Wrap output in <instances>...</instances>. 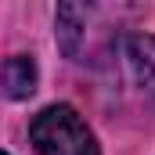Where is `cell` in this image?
<instances>
[{
  "label": "cell",
  "mask_w": 155,
  "mask_h": 155,
  "mask_svg": "<svg viewBox=\"0 0 155 155\" xmlns=\"http://www.w3.org/2000/svg\"><path fill=\"white\" fill-rule=\"evenodd\" d=\"M29 137H33L36 155H101L90 126L69 105L43 108L29 126Z\"/></svg>",
  "instance_id": "1"
},
{
  "label": "cell",
  "mask_w": 155,
  "mask_h": 155,
  "mask_svg": "<svg viewBox=\"0 0 155 155\" xmlns=\"http://www.w3.org/2000/svg\"><path fill=\"white\" fill-rule=\"evenodd\" d=\"M4 90L11 101H22L36 90V61L29 54H11L4 61Z\"/></svg>",
  "instance_id": "3"
},
{
  "label": "cell",
  "mask_w": 155,
  "mask_h": 155,
  "mask_svg": "<svg viewBox=\"0 0 155 155\" xmlns=\"http://www.w3.org/2000/svg\"><path fill=\"white\" fill-rule=\"evenodd\" d=\"M87 15H90V11L79 7V4H61V7H58V47H61L69 58L79 54V40H83Z\"/></svg>",
  "instance_id": "4"
},
{
  "label": "cell",
  "mask_w": 155,
  "mask_h": 155,
  "mask_svg": "<svg viewBox=\"0 0 155 155\" xmlns=\"http://www.w3.org/2000/svg\"><path fill=\"white\" fill-rule=\"evenodd\" d=\"M119 51H123V65L134 79V87L155 101V36L152 33H130V36H123Z\"/></svg>",
  "instance_id": "2"
}]
</instances>
